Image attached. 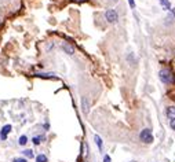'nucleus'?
Wrapping results in <instances>:
<instances>
[{
  "label": "nucleus",
  "instance_id": "1",
  "mask_svg": "<svg viewBox=\"0 0 175 162\" xmlns=\"http://www.w3.org/2000/svg\"><path fill=\"white\" fill-rule=\"evenodd\" d=\"M159 77H160V80L164 84L174 83V74H172V71L168 70V69H161V70L159 71Z\"/></svg>",
  "mask_w": 175,
  "mask_h": 162
},
{
  "label": "nucleus",
  "instance_id": "2",
  "mask_svg": "<svg viewBox=\"0 0 175 162\" xmlns=\"http://www.w3.org/2000/svg\"><path fill=\"white\" fill-rule=\"evenodd\" d=\"M139 139L142 140L144 143H152L153 142V136H152V131H150L149 128L144 129V131L141 132V135H139Z\"/></svg>",
  "mask_w": 175,
  "mask_h": 162
},
{
  "label": "nucleus",
  "instance_id": "3",
  "mask_svg": "<svg viewBox=\"0 0 175 162\" xmlns=\"http://www.w3.org/2000/svg\"><path fill=\"white\" fill-rule=\"evenodd\" d=\"M105 18H106V21L109 23H116L119 19V14L116 10H108L106 14H105Z\"/></svg>",
  "mask_w": 175,
  "mask_h": 162
},
{
  "label": "nucleus",
  "instance_id": "4",
  "mask_svg": "<svg viewBox=\"0 0 175 162\" xmlns=\"http://www.w3.org/2000/svg\"><path fill=\"white\" fill-rule=\"evenodd\" d=\"M81 110H83L84 114H88V111H90V102L86 96L81 99Z\"/></svg>",
  "mask_w": 175,
  "mask_h": 162
},
{
  "label": "nucleus",
  "instance_id": "5",
  "mask_svg": "<svg viewBox=\"0 0 175 162\" xmlns=\"http://www.w3.org/2000/svg\"><path fill=\"white\" fill-rule=\"evenodd\" d=\"M11 132V125H4L3 129H2V132H0V137H2V140H6L7 139V135Z\"/></svg>",
  "mask_w": 175,
  "mask_h": 162
},
{
  "label": "nucleus",
  "instance_id": "6",
  "mask_svg": "<svg viewBox=\"0 0 175 162\" xmlns=\"http://www.w3.org/2000/svg\"><path fill=\"white\" fill-rule=\"evenodd\" d=\"M166 114L168 118H171V119L175 118V106H168L166 110Z\"/></svg>",
  "mask_w": 175,
  "mask_h": 162
},
{
  "label": "nucleus",
  "instance_id": "7",
  "mask_svg": "<svg viewBox=\"0 0 175 162\" xmlns=\"http://www.w3.org/2000/svg\"><path fill=\"white\" fill-rule=\"evenodd\" d=\"M62 48H63V51H65L66 54H69V55H73V54H75V48H73L72 46H69V44H63Z\"/></svg>",
  "mask_w": 175,
  "mask_h": 162
},
{
  "label": "nucleus",
  "instance_id": "8",
  "mask_svg": "<svg viewBox=\"0 0 175 162\" xmlns=\"http://www.w3.org/2000/svg\"><path fill=\"white\" fill-rule=\"evenodd\" d=\"M94 142L97 143V146H98V148H99V151H102L103 144H102V139H101V136H98V135H95V136H94Z\"/></svg>",
  "mask_w": 175,
  "mask_h": 162
},
{
  "label": "nucleus",
  "instance_id": "9",
  "mask_svg": "<svg viewBox=\"0 0 175 162\" xmlns=\"http://www.w3.org/2000/svg\"><path fill=\"white\" fill-rule=\"evenodd\" d=\"M161 4V7H163L164 10H171V3H170L168 0H159Z\"/></svg>",
  "mask_w": 175,
  "mask_h": 162
},
{
  "label": "nucleus",
  "instance_id": "10",
  "mask_svg": "<svg viewBox=\"0 0 175 162\" xmlns=\"http://www.w3.org/2000/svg\"><path fill=\"white\" fill-rule=\"evenodd\" d=\"M43 140H44L43 136H36V137H33V140H32V142H33V144L39 146V144H40V142H43Z\"/></svg>",
  "mask_w": 175,
  "mask_h": 162
},
{
  "label": "nucleus",
  "instance_id": "11",
  "mask_svg": "<svg viewBox=\"0 0 175 162\" xmlns=\"http://www.w3.org/2000/svg\"><path fill=\"white\" fill-rule=\"evenodd\" d=\"M36 162H47V157L44 154H40L36 157Z\"/></svg>",
  "mask_w": 175,
  "mask_h": 162
},
{
  "label": "nucleus",
  "instance_id": "12",
  "mask_svg": "<svg viewBox=\"0 0 175 162\" xmlns=\"http://www.w3.org/2000/svg\"><path fill=\"white\" fill-rule=\"evenodd\" d=\"M26 143H28V137H26V136H21L20 140H18V144H20V146H25Z\"/></svg>",
  "mask_w": 175,
  "mask_h": 162
},
{
  "label": "nucleus",
  "instance_id": "13",
  "mask_svg": "<svg viewBox=\"0 0 175 162\" xmlns=\"http://www.w3.org/2000/svg\"><path fill=\"white\" fill-rule=\"evenodd\" d=\"M22 153H23V155L28 157V158H33V151L32 150H23Z\"/></svg>",
  "mask_w": 175,
  "mask_h": 162
},
{
  "label": "nucleus",
  "instance_id": "14",
  "mask_svg": "<svg viewBox=\"0 0 175 162\" xmlns=\"http://www.w3.org/2000/svg\"><path fill=\"white\" fill-rule=\"evenodd\" d=\"M39 77H41V78H55L54 76H52L51 73H46V74H38Z\"/></svg>",
  "mask_w": 175,
  "mask_h": 162
},
{
  "label": "nucleus",
  "instance_id": "15",
  "mask_svg": "<svg viewBox=\"0 0 175 162\" xmlns=\"http://www.w3.org/2000/svg\"><path fill=\"white\" fill-rule=\"evenodd\" d=\"M170 126H171V128L175 131V118H172V119H171V122H170Z\"/></svg>",
  "mask_w": 175,
  "mask_h": 162
},
{
  "label": "nucleus",
  "instance_id": "16",
  "mask_svg": "<svg viewBox=\"0 0 175 162\" xmlns=\"http://www.w3.org/2000/svg\"><path fill=\"white\" fill-rule=\"evenodd\" d=\"M128 3H130V7H131V9H135V2L134 0H128Z\"/></svg>",
  "mask_w": 175,
  "mask_h": 162
},
{
  "label": "nucleus",
  "instance_id": "17",
  "mask_svg": "<svg viewBox=\"0 0 175 162\" xmlns=\"http://www.w3.org/2000/svg\"><path fill=\"white\" fill-rule=\"evenodd\" d=\"M14 162H28L25 158H17V159H14Z\"/></svg>",
  "mask_w": 175,
  "mask_h": 162
},
{
  "label": "nucleus",
  "instance_id": "18",
  "mask_svg": "<svg viewBox=\"0 0 175 162\" xmlns=\"http://www.w3.org/2000/svg\"><path fill=\"white\" fill-rule=\"evenodd\" d=\"M103 162H110V157L109 155H105V157H103Z\"/></svg>",
  "mask_w": 175,
  "mask_h": 162
},
{
  "label": "nucleus",
  "instance_id": "19",
  "mask_svg": "<svg viewBox=\"0 0 175 162\" xmlns=\"http://www.w3.org/2000/svg\"><path fill=\"white\" fill-rule=\"evenodd\" d=\"M72 2H76V3H81V2H84V0H72Z\"/></svg>",
  "mask_w": 175,
  "mask_h": 162
},
{
  "label": "nucleus",
  "instance_id": "20",
  "mask_svg": "<svg viewBox=\"0 0 175 162\" xmlns=\"http://www.w3.org/2000/svg\"><path fill=\"white\" fill-rule=\"evenodd\" d=\"M131 162H137V161H131Z\"/></svg>",
  "mask_w": 175,
  "mask_h": 162
}]
</instances>
